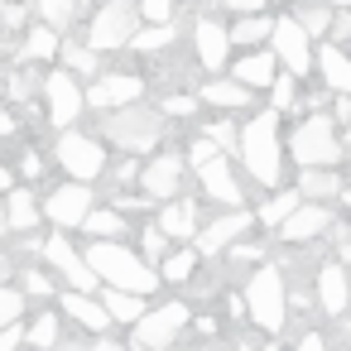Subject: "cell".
<instances>
[{"mask_svg":"<svg viewBox=\"0 0 351 351\" xmlns=\"http://www.w3.org/2000/svg\"><path fill=\"white\" fill-rule=\"evenodd\" d=\"M289 149H293L298 169H332V164L341 159V140H337V130H332V116H322V111L308 116V121L293 130Z\"/></svg>","mask_w":351,"mask_h":351,"instance_id":"5","label":"cell"},{"mask_svg":"<svg viewBox=\"0 0 351 351\" xmlns=\"http://www.w3.org/2000/svg\"><path fill=\"white\" fill-rule=\"evenodd\" d=\"M164 111H169V116H193V111H197V101H193V92H188V97H169V101H164Z\"/></svg>","mask_w":351,"mask_h":351,"instance_id":"46","label":"cell"},{"mask_svg":"<svg viewBox=\"0 0 351 351\" xmlns=\"http://www.w3.org/2000/svg\"><path fill=\"white\" fill-rule=\"evenodd\" d=\"M193 39H197V63L207 73H221L226 68V53H231V29L217 25V20H197Z\"/></svg>","mask_w":351,"mask_h":351,"instance_id":"17","label":"cell"},{"mask_svg":"<svg viewBox=\"0 0 351 351\" xmlns=\"http://www.w3.org/2000/svg\"><path fill=\"white\" fill-rule=\"evenodd\" d=\"M140 92H145V82H140V77H130V73H111V77H97V87L87 92V106H97V111H106V116H111V106H116V111L135 106V101H140Z\"/></svg>","mask_w":351,"mask_h":351,"instance_id":"13","label":"cell"},{"mask_svg":"<svg viewBox=\"0 0 351 351\" xmlns=\"http://www.w3.org/2000/svg\"><path fill=\"white\" fill-rule=\"evenodd\" d=\"M298 193H303V202H327V197H341L346 188H341V173L337 169H303Z\"/></svg>","mask_w":351,"mask_h":351,"instance_id":"24","label":"cell"},{"mask_svg":"<svg viewBox=\"0 0 351 351\" xmlns=\"http://www.w3.org/2000/svg\"><path fill=\"white\" fill-rule=\"evenodd\" d=\"M327 226H332V207H327V202H303V207L279 226V236H284L289 245H303V241H317Z\"/></svg>","mask_w":351,"mask_h":351,"instance_id":"16","label":"cell"},{"mask_svg":"<svg viewBox=\"0 0 351 351\" xmlns=\"http://www.w3.org/2000/svg\"><path fill=\"white\" fill-rule=\"evenodd\" d=\"M202 101H207V106H221V111H236V106H250L255 92H250L245 82H236V77H212V82L202 87Z\"/></svg>","mask_w":351,"mask_h":351,"instance_id":"23","label":"cell"},{"mask_svg":"<svg viewBox=\"0 0 351 351\" xmlns=\"http://www.w3.org/2000/svg\"><path fill=\"white\" fill-rule=\"evenodd\" d=\"M140 25V10L130 5V0H106V5L97 10V20H92V29H87V44L97 49V53H116V49H125V44H135V29Z\"/></svg>","mask_w":351,"mask_h":351,"instance_id":"6","label":"cell"},{"mask_svg":"<svg viewBox=\"0 0 351 351\" xmlns=\"http://www.w3.org/2000/svg\"><path fill=\"white\" fill-rule=\"evenodd\" d=\"M274 53H279V63H284L289 77H308L313 63H317V53H313V34H308L298 20H279V29H274Z\"/></svg>","mask_w":351,"mask_h":351,"instance_id":"9","label":"cell"},{"mask_svg":"<svg viewBox=\"0 0 351 351\" xmlns=\"http://www.w3.org/2000/svg\"><path fill=\"white\" fill-rule=\"evenodd\" d=\"M337 260H341V265H351V241H341V250H337Z\"/></svg>","mask_w":351,"mask_h":351,"instance_id":"53","label":"cell"},{"mask_svg":"<svg viewBox=\"0 0 351 351\" xmlns=\"http://www.w3.org/2000/svg\"><path fill=\"white\" fill-rule=\"evenodd\" d=\"M44 92H49V121L58 125V130H68L82 111H87V92L73 82V73L68 68H58V73H49V82H44Z\"/></svg>","mask_w":351,"mask_h":351,"instance_id":"10","label":"cell"},{"mask_svg":"<svg viewBox=\"0 0 351 351\" xmlns=\"http://www.w3.org/2000/svg\"><path fill=\"white\" fill-rule=\"evenodd\" d=\"M293 351H327V341H322L317 332H303V341H298Z\"/></svg>","mask_w":351,"mask_h":351,"instance_id":"49","label":"cell"},{"mask_svg":"<svg viewBox=\"0 0 351 351\" xmlns=\"http://www.w3.org/2000/svg\"><path fill=\"white\" fill-rule=\"evenodd\" d=\"M159 226L169 231V241H193V236H202V226H197V207H193V202H183V197L164 202Z\"/></svg>","mask_w":351,"mask_h":351,"instance_id":"22","label":"cell"},{"mask_svg":"<svg viewBox=\"0 0 351 351\" xmlns=\"http://www.w3.org/2000/svg\"><path fill=\"white\" fill-rule=\"evenodd\" d=\"M293 82L298 77H279L269 92H274V111H293Z\"/></svg>","mask_w":351,"mask_h":351,"instance_id":"43","label":"cell"},{"mask_svg":"<svg viewBox=\"0 0 351 351\" xmlns=\"http://www.w3.org/2000/svg\"><path fill=\"white\" fill-rule=\"evenodd\" d=\"M106 140L125 154H145L149 145L164 140V116L154 106H125V111H111L106 116Z\"/></svg>","mask_w":351,"mask_h":351,"instance_id":"4","label":"cell"},{"mask_svg":"<svg viewBox=\"0 0 351 351\" xmlns=\"http://www.w3.org/2000/svg\"><path fill=\"white\" fill-rule=\"evenodd\" d=\"M58 303H63V313H68V317H77V322H82V327H92V332H106V327L116 322V317L106 313V303H101V298L77 293V289H68Z\"/></svg>","mask_w":351,"mask_h":351,"instance_id":"21","label":"cell"},{"mask_svg":"<svg viewBox=\"0 0 351 351\" xmlns=\"http://www.w3.org/2000/svg\"><path fill=\"white\" fill-rule=\"evenodd\" d=\"M44 212H49V221H53L58 231L87 226V217L97 212V207H92V188H87V183H63V188L44 202Z\"/></svg>","mask_w":351,"mask_h":351,"instance_id":"11","label":"cell"},{"mask_svg":"<svg viewBox=\"0 0 351 351\" xmlns=\"http://www.w3.org/2000/svg\"><path fill=\"white\" fill-rule=\"evenodd\" d=\"M20 313H25V293H15L10 284H0V332L15 327V322H20Z\"/></svg>","mask_w":351,"mask_h":351,"instance_id":"38","label":"cell"},{"mask_svg":"<svg viewBox=\"0 0 351 351\" xmlns=\"http://www.w3.org/2000/svg\"><path fill=\"white\" fill-rule=\"evenodd\" d=\"M82 255H87V265L97 269V279H106V289H125V293H140V298H145V293H154L159 279H164V274H154L135 250H125L121 241H92Z\"/></svg>","mask_w":351,"mask_h":351,"instance_id":"2","label":"cell"},{"mask_svg":"<svg viewBox=\"0 0 351 351\" xmlns=\"http://www.w3.org/2000/svg\"><path fill=\"white\" fill-rule=\"evenodd\" d=\"M231 77H236V82H245L250 92L274 87V82H279V53H245V58L231 68Z\"/></svg>","mask_w":351,"mask_h":351,"instance_id":"20","label":"cell"},{"mask_svg":"<svg viewBox=\"0 0 351 351\" xmlns=\"http://www.w3.org/2000/svg\"><path fill=\"white\" fill-rule=\"evenodd\" d=\"M53 53H63L58 49V29H29V39H25V58H39V63H49Z\"/></svg>","mask_w":351,"mask_h":351,"instance_id":"32","label":"cell"},{"mask_svg":"<svg viewBox=\"0 0 351 351\" xmlns=\"http://www.w3.org/2000/svg\"><path fill=\"white\" fill-rule=\"evenodd\" d=\"M101 303H106V313H111L116 322H140V317L149 313V303H145L140 293H125V289H106Z\"/></svg>","mask_w":351,"mask_h":351,"instance_id":"27","label":"cell"},{"mask_svg":"<svg viewBox=\"0 0 351 351\" xmlns=\"http://www.w3.org/2000/svg\"><path fill=\"white\" fill-rule=\"evenodd\" d=\"M212 159H221V145H217L212 135H197V140L188 145V164H193V169H207Z\"/></svg>","mask_w":351,"mask_h":351,"instance_id":"39","label":"cell"},{"mask_svg":"<svg viewBox=\"0 0 351 351\" xmlns=\"http://www.w3.org/2000/svg\"><path fill=\"white\" fill-rule=\"evenodd\" d=\"M193 269H197V255H193V250H173V255H164V265H159V274H164L169 284H188Z\"/></svg>","mask_w":351,"mask_h":351,"instance_id":"33","label":"cell"},{"mask_svg":"<svg viewBox=\"0 0 351 351\" xmlns=\"http://www.w3.org/2000/svg\"><path fill=\"white\" fill-rule=\"evenodd\" d=\"M10 183H15V173H10V169H5V164H0V193H5V188H10Z\"/></svg>","mask_w":351,"mask_h":351,"instance_id":"52","label":"cell"},{"mask_svg":"<svg viewBox=\"0 0 351 351\" xmlns=\"http://www.w3.org/2000/svg\"><path fill=\"white\" fill-rule=\"evenodd\" d=\"M317 68H322V82L332 87V92H341V97H351V58L337 49V44H327V49H317Z\"/></svg>","mask_w":351,"mask_h":351,"instance_id":"25","label":"cell"},{"mask_svg":"<svg viewBox=\"0 0 351 351\" xmlns=\"http://www.w3.org/2000/svg\"><path fill=\"white\" fill-rule=\"evenodd\" d=\"M140 10H145L154 25H169V15H173V0H140Z\"/></svg>","mask_w":351,"mask_h":351,"instance_id":"44","label":"cell"},{"mask_svg":"<svg viewBox=\"0 0 351 351\" xmlns=\"http://www.w3.org/2000/svg\"><path fill=\"white\" fill-rule=\"evenodd\" d=\"M274 29H279V20H269V15H241L231 25V44H260V39H274Z\"/></svg>","mask_w":351,"mask_h":351,"instance_id":"29","label":"cell"},{"mask_svg":"<svg viewBox=\"0 0 351 351\" xmlns=\"http://www.w3.org/2000/svg\"><path fill=\"white\" fill-rule=\"evenodd\" d=\"M53 154H58V164H63V173H68L73 183H92V178H101V173H106V149H101L92 135L63 130Z\"/></svg>","mask_w":351,"mask_h":351,"instance_id":"7","label":"cell"},{"mask_svg":"<svg viewBox=\"0 0 351 351\" xmlns=\"http://www.w3.org/2000/svg\"><path fill=\"white\" fill-rule=\"evenodd\" d=\"M10 92H15V97H20V101H25V97H29V92H34V77H29V73H20V77H15V87H10Z\"/></svg>","mask_w":351,"mask_h":351,"instance_id":"50","label":"cell"},{"mask_svg":"<svg viewBox=\"0 0 351 351\" xmlns=\"http://www.w3.org/2000/svg\"><path fill=\"white\" fill-rule=\"evenodd\" d=\"M0 97H5V92H0Z\"/></svg>","mask_w":351,"mask_h":351,"instance_id":"59","label":"cell"},{"mask_svg":"<svg viewBox=\"0 0 351 351\" xmlns=\"http://www.w3.org/2000/svg\"><path fill=\"white\" fill-rule=\"evenodd\" d=\"M188 327V303H159L135 322V351H169Z\"/></svg>","mask_w":351,"mask_h":351,"instance_id":"8","label":"cell"},{"mask_svg":"<svg viewBox=\"0 0 351 351\" xmlns=\"http://www.w3.org/2000/svg\"><path fill=\"white\" fill-rule=\"evenodd\" d=\"M317 303H322L332 317L346 313V303H351V279H346L341 265H322V269H317Z\"/></svg>","mask_w":351,"mask_h":351,"instance_id":"19","label":"cell"},{"mask_svg":"<svg viewBox=\"0 0 351 351\" xmlns=\"http://www.w3.org/2000/svg\"><path fill=\"white\" fill-rule=\"evenodd\" d=\"M44 255H49V265L68 279V289H77V293H92V289H97V269L87 265L82 250L68 245V236H49V241H44Z\"/></svg>","mask_w":351,"mask_h":351,"instance_id":"12","label":"cell"},{"mask_svg":"<svg viewBox=\"0 0 351 351\" xmlns=\"http://www.w3.org/2000/svg\"><path fill=\"white\" fill-rule=\"evenodd\" d=\"M293 20H298L313 39H317V34H332V25H337V15H332L327 5H298V15H293Z\"/></svg>","mask_w":351,"mask_h":351,"instance_id":"34","label":"cell"},{"mask_svg":"<svg viewBox=\"0 0 351 351\" xmlns=\"http://www.w3.org/2000/svg\"><path fill=\"white\" fill-rule=\"evenodd\" d=\"M337 5H341V10H351V0H337Z\"/></svg>","mask_w":351,"mask_h":351,"instance_id":"57","label":"cell"},{"mask_svg":"<svg viewBox=\"0 0 351 351\" xmlns=\"http://www.w3.org/2000/svg\"><path fill=\"white\" fill-rule=\"evenodd\" d=\"M29 346H34V351H53V346H58V317H53V313H44V317L29 327Z\"/></svg>","mask_w":351,"mask_h":351,"instance_id":"37","label":"cell"},{"mask_svg":"<svg viewBox=\"0 0 351 351\" xmlns=\"http://www.w3.org/2000/svg\"><path fill=\"white\" fill-rule=\"evenodd\" d=\"M178 188H183V159H178V154H159L154 164H145V173H140V193H145V197L173 202Z\"/></svg>","mask_w":351,"mask_h":351,"instance_id":"15","label":"cell"},{"mask_svg":"<svg viewBox=\"0 0 351 351\" xmlns=\"http://www.w3.org/2000/svg\"><path fill=\"white\" fill-rule=\"evenodd\" d=\"M10 274V255H0V279H5Z\"/></svg>","mask_w":351,"mask_h":351,"instance_id":"54","label":"cell"},{"mask_svg":"<svg viewBox=\"0 0 351 351\" xmlns=\"http://www.w3.org/2000/svg\"><path fill=\"white\" fill-rule=\"evenodd\" d=\"M34 5H39V20L49 29H68L77 20V0H34Z\"/></svg>","mask_w":351,"mask_h":351,"instance_id":"31","label":"cell"},{"mask_svg":"<svg viewBox=\"0 0 351 351\" xmlns=\"http://www.w3.org/2000/svg\"><path fill=\"white\" fill-rule=\"evenodd\" d=\"M332 34H337L341 44H351V10H341V15H337V25H332Z\"/></svg>","mask_w":351,"mask_h":351,"instance_id":"48","label":"cell"},{"mask_svg":"<svg viewBox=\"0 0 351 351\" xmlns=\"http://www.w3.org/2000/svg\"><path fill=\"white\" fill-rule=\"evenodd\" d=\"M39 169H44L39 154H25V178H39Z\"/></svg>","mask_w":351,"mask_h":351,"instance_id":"51","label":"cell"},{"mask_svg":"<svg viewBox=\"0 0 351 351\" xmlns=\"http://www.w3.org/2000/svg\"><path fill=\"white\" fill-rule=\"evenodd\" d=\"M346 145H351V125H346Z\"/></svg>","mask_w":351,"mask_h":351,"instance_id":"58","label":"cell"},{"mask_svg":"<svg viewBox=\"0 0 351 351\" xmlns=\"http://www.w3.org/2000/svg\"><path fill=\"white\" fill-rule=\"evenodd\" d=\"M25 341H29V332H25L20 322H15V327H5V332H0V351H20Z\"/></svg>","mask_w":351,"mask_h":351,"instance_id":"45","label":"cell"},{"mask_svg":"<svg viewBox=\"0 0 351 351\" xmlns=\"http://www.w3.org/2000/svg\"><path fill=\"white\" fill-rule=\"evenodd\" d=\"M173 39H178V29H173V25H154V29H140L130 49H140V53H154V49H169Z\"/></svg>","mask_w":351,"mask_h":351,"instance_id":"35","label":"cell"},{"mask_svg":"<svg viewBox=\"0 0 351 351\" xmlns=\"http://www.w3.org/2000/svg\"><path fill=\"white\" fill-rule=\"evenodd\" d=\"M341 202H346V207H351V188H346V193H341Z\"/></svg>","mask_w":351,"mask_h":351,"instance_id":"56","label":"cell"},{"mask_svg":"<svg viewBox=\"0 0 351 351\" xmlns=\"http://www.w3.org/2000/svg\"><path fill=\"white\" fill-rule=\"evenodd\" d=\"M298 207H303V193H298V188H289V193H274L269 202H260V212H255V217H260L265 226H284Z\"/></svg>","mask_w":351,"mask_h":351,"instance_id":"28","label":"cell"},{"mask_svg":"<svg viewBox=\"0 0 351 351\" xmlns=\"http://www.w3.org/2000/svg\"><path fill=\"white\" fill-rule=\"evenodd\" d=\"M241 159L260 188H284V145H279V111L250 116L241 125Z\"/></svg>","mask_w":351,"mask_h":351,"instance_id":"1","label":"cell"},{"mask_svg":"<svg viewBox=\"0 0 351 351\" xmlns=\"http://www.w3.org/2000/svg\"><path fill=\"white\" fill-rule=\"evenodd\" d=\"M197 178H202V188H207V197H212V202H226L231 212H241L245 193H241V183H236V169L226 164V154H221V159H212L207 169H197Z\"/></svg>","mask_w":351,"mask_h":351,"instance_id":"18","label":"cell"},{"mask_svg":"<svg viewBox=\"0 0 351 351\" xmlns=\"http://www.w3.org/2000/svg\"><path fill=\"white\" fill-rule=\"evenodd\" d=\"M82 231H92L97 241H121V236H125V217H121L116 207H97Z\"/></svg>","mask_w":351,"mask_h":351,"instance_id":"30","label":"cell"},{"mask_svg":"<svg viewBox=\"0 0 351 351\" xmlns=\"http://www.w3.org/2000/svg\"><path fill=\"white\" fill-rule=\"evenodd\" d=\"M245 313L255 327L265 332H279L284 327V313H289V289H284V269L279 265H260L245 284Z\"/></svg>","mask_w":351,"mask_h":351,"instance_id":"3","label":"cell"},{"mask_svg":"<svg viewBox=\"0 0 351 351\" xmlns=\"http://www.w3.org/2000/svg\"><path fill=\"white\" fill-rule=\"evenodd\" d=\"M63 63H68V73H97V49L92 44H63Z\"/></svg>","mask_w":351,"mask_h":351,"instance_id":"36","label":"cell"},{"mask_svg":"<svg viewBox=\"0 0 351 351\" xmlns=\"http://www.w3.org/2000/svg\"><path fill=\"white\" fill-rule=\"evenodd\" d=\"M207 135H212V140H217L221 149H241V130H236L231 121H217V125H212Z\"/></svg>","mask_w":351,"mask_h":351,"instance_id":"42","label":"cell"},{"mask_svg":"<svg viewBox=\"0 0 351 351\" xmlns=\"http://www.w3.org/2000/svg\"><path fill=\"white\" fill-rule=\"evenodd\" d=\"M10 226V217H5V202H0V231H5Z\"/></svg>","mask_w":351,"mask_h":351,"instance_id":"55","label":"cell"},{"mask_svg":"<svg viewBox=\"0 0 351 351\" xmlns=\"http://www.w3.org/2000/svg\"><path fill=\"white\" fill-rule=\"evenodd\" d=\"M20 284H25V293H29V298H53V279H49L44 269H25V274H20Z\"/></svg>","mask_w":351,"mask_h":351,"instance_id":"40","label":"cell"},{"mask_svg":"<svg viewBox=\"0 0 351 351\" xmlns=\"http://www.w3.org/2000/svg\"><path fill=\"white\" fill-rule=\"evenodd\" d=\"M255 221H260V217H250V212H221L217 221H207V226H202L197 250H202V255H221V250H231V245H236Z\"/></svg>","mask_w":351,"mask_h":351,"instance_id":"14","label":"cell"},{"mask_svg":"<svg viewBox=\"0 0 351 351\" xmlns=\"http://www.w3.org/2000/svg\"><path fill=\"white\" fill-rule=\"evenodd\" d=\"M5 217H10V231H34V226H39V202H34V193H29V188H15V193L5 197Z\"/></svg>","mask_w":351,"mask_h":351,"instance_id":"26","label":"cell"},{"mask_svg":"<svg viewBox=\"0 0 351 351\" xmlns=\"http://www.w3.org/2000/svg\"><path fill=\"white\" fill-rule=\"evenodd\" d=\"M226 10H236V15H265V0H226Z\"/></svg>","mask_w":351,"mask_h":351,"instance_id":"47","label":"cell"},{"mask_svg":"<svg viewBox=\"0 0 351 351\" xmlns=\"http://www.w3.org/2000/svg\"><path fill=\"white\" fill-rule=\"evenodd\" d=\"M140 245H145V255H149V260H159V255H164V245H169V231H164V226H145Z\"/></svg>","mask_w":351,"mask_h":351,"instance_id":"41","label":"cell"}]
</instances>
